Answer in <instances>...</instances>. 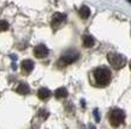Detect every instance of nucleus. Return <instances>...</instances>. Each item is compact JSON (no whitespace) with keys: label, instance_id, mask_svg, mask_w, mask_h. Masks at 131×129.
Instances as JSON below:
<instances>
[{"label":"nucleus","instance_id":"1","mask_svg":"<svg viewBox=\"0 0 131 129\" xmlns=\"http://www.w3.org/2000/svg\"><path fill=\"white\" fill-rule=\"evenodd\" d=\"M91 74H93V79H94V85H96L97 87H106L111 82L112 73L107 67H96Z\"/></svg>","mask_w":131,"mask_h":129},{"label":"nucleus","instance_id":"2","mask_svg":"<svg viewBox=\"0 0 131 129\" xmlns=\"http://www.w3.org/2000/svg\"><path fill=\"white\" fill-rule=\"evenodd\" d=\"M108 121H110V124L112 127L117 128V127L123 124L125 121V112L118 108H114L108 112Z\"/></svg>","mask_w":131,"mask_h":129},{"label":"nucleus","instance_id":"3","mask_svg":"<svg viewBox=\"0 0 131 129\" xmlns=\"http://www.w3.org/2000/svg\"><path fill=\"white\" fill-rule=\"evenodd\" d=\"M107 60L110 65L114 69H120V68H123L126 65V58L122 54H118V53H108Z\"/></svg>","mask_w":131,"mask_h":129},{"label":"nucleus","instance_id":"4","mask_svg":"<svg viewBox=\"0 0 131 129\" xmlns=\"http://www.w3.org/2000/svg\"><path fill=\"white\" fill-rule=\"evenodd\" d=\"M78 58H80V53L73 50V49H71V50L65 51V53L61 55V58H60L59 61H58V65H59V66H68V65H71V63H73L75 61H77Z\"/></svg>","mask_w":131,"mask_h":129},{"label":"nucleus","instance_id":"5","mask_svg":"<svg viewBox=\"0 0 131 129\" xmlns=\"http://www.w3.org/2000/svg\"><path fill=\"white\" fill-rule=\"evenodd\" d=\"M65 20H66V15L57 12V13H54V15H53V17H52L51 25L53 26V29H54V30H57V29H58V27H59L60 25L65 22Z\"/></svg>","mask_w":131,"mask_h":129},{"label":"nucleus","instance_id":"6","mask_svg":"<svg viewBox=\"0 0 131 129\" xmlns=\"http://www.w3.org/2000/svg\"><path fill=\"white\" fill-rule=\"evenodd\" d=\"M48 53H49V50L45 44H39V46H36L34 48V55L37 59H45L48 55Z\"/></svg>","mask_w":131,"mask_h":129},{"label":"nucleus","instance_id":"7","mask_svg":"<svg viewBox=\"0 0 131 129\" xmlns=\"http://www.w3.org/2000/svg\"><path fill=\"white\" fill-rule=\"evenodd\" d=\"M22 69L25 74L30 73L32 69H34V62L31 60H23L22 61Z\"/></svg>","mask_w":131,"mask_h":129},{"label":"nucleus","instance_id":"8","mask_svg":"<svg viewBox=\"0 0 131 129\" xmlns=\"http://www.w3.org/2000/svg\"><path fill=\"white\" fill-rule=\"evenodd\" d=\"M37 97L42 99V101H46L51 97V91L48 90L47 87H41L40 90L37 91Z\"/></svg>","mask_w":131,"mask_h":129},{"label":"nucleus","instance_id":"9","mask_svg":"<svg viewBox=\"0 0 131 129\" xmlns=\"http://www.w3.org/2000/svg\"><path fill=\"white\" fill-rule=\"evenodd\" d=\"M16 91L19 94H28L30 92V87H29V85L27 82H20L19 85L17 86Z\"/></svg>","mask_w":131,"mask_h":129},{"label":"nucleus","instance_id":"10","mask_svg":"<svg viewBox=\"0 0 131 129\" xmlns=\"http://www.w3.org/2000/svg\"><path fill=\"white\" fill-rule=\"evenodd\" d=\"M94 44H95V39L93 38V36H90V35L83 36V46L85 48H91Z\"/></svg>","mask_w":131,"mask_h":129},{"label":"nucleus","instance_id":"11","mask_svg":"<svg viewBox=\"0 0 131 129\" xmlns=\"http://www.w3.org/2000/svg\"><path fill=\"white\" fill-rule=\"evenodd\" d=\"M54 94H56V97L58 98V99L66 98V97H68V90H66L65 87H59V89H57V90H56Z\"/></svg>","mask_w":131,"mask_h":129},{"label":"nucleus","instance_id":"12","mask_svg":"<svg viewBox=\"0 0 131 129\" xmlns=\"http://www.w3.org/2000/svg\"><path fill=\"white\" fill-rule=\"evenodd\" d=\"M80 16H81V18H83V19L89 18V16H90V8L88 7V6H85V5H83V6L80 8Z\"/></svg>","mask_w":131,"mask_h":129},{"label":"nucleus","instance_id":"13","mask_svg":"<svg viewBox=\"0 0 131 129\" xmlns=\"http://www.w3.org/2000/svg\"><path fill=\"white\" fill-rule=\"evenodd\" d=\"M8 23L6 22V20H0V31H7L8 30Z\"/></svg>","mask_w":131,"mask_h":129},{"label":"nucleus","instance_id":"14","mask_svg":"<svg viewBox=\"0 0 131 129\" xmlns=\"http://www.w3.org/2000/svg\"><path fill=\"white\" fill-rule=\"evenodd\" d=\"M94 116H95V121L96 122H100V115H99V110H97V109L94 110Z\"/></svg>","mask_w":131,"mask_h":129},{"label":"nucleus","instance_id":"15","mask_svg":"<svg viewBox=\"0 0 131 129\" xmlns=\"http://www.w3.org/2000/svg\"><path fill=\"white\" fill-rule=\"evenodd\" d=\"M129 66H130V69H131V61H130V63H129Z\"/></svg>","mask_w":131,"mask_h":129}]
</instances>
